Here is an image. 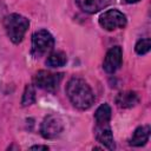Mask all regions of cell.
I'll use <instances>...</instances> for the list:
<instances>
[{
	"instance_id": "cell-1",
	"label": "cell",
	"mask_w": 151,
	"mask_h": 151,
	"mask_svg": "<svg viewBox=\"0 0 151 151\" xmlns=\"http://www.w3.org/2000/svg\"><path fill=\"white\" fill-rule=\"evenodd\" d=\"M70 101L79 110H87L94 103V94L90 85L81 78H71L66 86Z\"/></svg>"
},
{
	"instance_id": "cell-2",
	"label": "cell",
	"mask_w": 151,
	"mask_h": 151,
	"mask_svg": "<svg viewBox=\"0 0 151 151\" xmlns=\"http://www.w3.org/2000/svg\"><path fill=\"white\" fill-rule=\"evenodd\" d=\"M28 26H29L28 19L17 13L9 14L5 19V28L7 35L14 44H19L22 41Z\"/></svg>"
},
{
	"instance_id": "cell-3",
	"label": "cell",
	"mask_w": 151,
	"mask_h": 151,
	"mask_svg": "<svg viewBox=\"0 0 151 151\" xmlns=\"http://www.w3.org/2000/svg\"><path fill=\"white\" fill-rule=\"evenodd\" d=\"M54 46L52 34L46 29L37 31L32 37V53L35 58H40L50 52Z\"/></svg>"
},
{
	"instance_id": "cell-4",
	"label": "cell",
	"mask_w": 151,
	"mask_h": 151,
	"mask_svg": "<svg viewBox=\"0 0 151 151\" xmlns=\"http://www.w3.org/2000/svg\"><path fill=\"white\" fill-rule=\"evenodd\" d=\"M99 24L106 31L123 28L126 25V17L118 9H109L100 15Z\"/></svg>"
},
{
	"instance_id": "cell-5",
	"label": "cell",
	"mask_w": 151,
	"mask_h": 151,
	"mask_svg": "<svg viewBox=\"0 0 151 151\" xmlns=\"http://www.w3.org/2000/svg\"><path fill=\"white\" fill-rule=\"evenodd\" d=\"M63 129H64V124L60 117L55 114H50L42 120L40 126V132L44 138L52 139L59 136L63 132Z\"/></svg>"
},
{
	"instance_id": "cell-6",
	"label": "cell",
	"mask_w": 151,
	"mask_h": 151,
	"mask_svg": "<svg viewBox=\"0 0 151 151\" xmlns=\"http://www.w3.org/2000/svg\"><path fill=\"white\" fill-rule=\"evenodd\" d=\"M63 79L61 73H52L48 71H39L35 74V85L46 91H55Z\"/></svg>"
},
{
	"instance_id": "cell-7",
	"label": "cell",
	"mask_w": 151,
	"mask_h": 151,
	"mask_svg": "<svg viewBox=\"0 0 151 151\" xmlns=\"http://www.w3.org/2000/svg\"><path fill=\"white\" fill-rule=\"evenodd\" d=\"M122 57H123V51L119 46L111 47L104 58V63H103L104 70L107 73H114L122 65Z\"/></svg>"
},
{
	"instance_id": "cell-8",
	"label": "cell",
	"mask_w": 151,
	"mask_h": 151,
	"mask_svg": "<svg viewBox=\"0 0 151 151\" xmlns=\"http://www.w3.org/2000/svg\"><path fill=\"white\" fill-rule=\"evenodd\" d=\"M76 1L81 11L90 14L99 12L110 4V0H76Z\"/></svg>"
},
{
	"instance_id": "cell-9",
	"label": "cell",
	"mask_w": 151,
	"mask_h": 151,
	"mask_svg": "<svg viewBox=\"0 0 151 151\" xmlns=\"http://www.w3.org/2000/svg\"><path fill=\"white\" fill-rule=\"evenodd\" d=\"M96 137H97V140L99 143H101L105 147H107L109 150H113L116 147L114 140H113V136H112V132H111V129L107 125L97 126Z\"/></svg>"
},
{
	"instance_id": "cell-10",
	"label": "cell",
	"mask_w": 151,
	"mask_h": 151,
	"mask_svg": "<svg viewBox=\"0 0 151 151\" xmlns=\"http://www.w3.org/2000/svg\"><path fill=\"white\" fill-rule=\"evenodd\" d=\"M139 101V97L136 92L133 91H126V92H122L116 97V104L119 107L123 109H129L134 106L136 104H138Z\"/></svg>"
},
{
	"instance_id": "cell-11",
	"label": "cell",
	"mask_w": 151,
	"mask_h": 151,
	"mask_svg": "<svg viewBox=\"0 0 151 151\" xmlns=\"http://www.w3.org/2000/svg\"><path fill=\"white\" fill-rule=\"evenodd\" d=\"M149 137H150V126L149 125L139 126L133 132V136L130 139V144L132 146H142L146 144V142L149 140Z\"/></svg>"
},
{
	"instance_id": "cell-12",
	"label": "cell",
	"mask_w": 151,
	"mask_h": 151,
	"mask_svg": "<svg viewBox=\"0 0 151 151\" xmlns=\"http://www.w3.org/2000/svg\"><path fill=\"white\" fill-rule=\"evenodd\" d=\"M94 119L97 123V126H104L107 125L111 119V107L109 104H101L94 113Z\"/></svg>"
},
{
	"instance_id": "cell-13",
	"label": "cell",
	"mask_w": 151,
	"mask_h": 151,
	"mask_svg": "<svg viewBox=\"0 0 151 151\" xmlns=\"http://www.w3.org/2000/svg\"><path fill=\"white\" fill-rule=\"evenodd\" d=\"M66 61H67L66 54L61 51H57L48 55L46 60V65L50 67H61L66 64Z\"/></svg>"
},
{
	"instance_id": "cell-14",
	"label": "cell",
	"mask_w": 151,
	"mask_h": 151,
	"mask_svg": "<svg viewBox=\"0 0 151 151\" xmlns=\"http://www.w3.org/2000/svg\"><path fill=\"white\" fill-rule=\"evenodd\" d=\"M35 101V91L34 87L32 85H27L25 88V92L22 94V99H21V104L22 106H27L31 105Z\"/></svg>"
},
{
	"instance_id": "cell-15",
	"label": "cell",
	"mask_w": 151,
	"mask_h": 151,
	"mask_svg": "<svg viewBox=\"0 0 151 151\" xmlns=\"http://www.w3.org/2000/svg\"><path fill=\"white\" fill-rule=\"evenodd\" d=\"M136 52L138 54H145L150 51L151 48V40L149 38H145V39H140L137 44H136Z\"/></svg>"
},
{
	"instance_id": "cell-16",
	"label": "cell",
	"mask_w": 151,
	"mask_h": 151,
	"mask_svg": "<svg viewBox=\"0 0 151 151\" xmlns=\"http://www.w3.org/2000/svg\"><path fill=\"white\" fill-rule=\"evenodd\" d=\"M31 150H48V147L45 145H35V146H32Z\"/></svg>"
},
{
	"instance_id": "cell-17",
	"label": "cell",
	"mask_w": 151,
	"mask_h": 151,
	"mask_svg": "<svg viewBox=\"0 0 151 151\" xmlns=\"http://www.w3.org/2000/svg\"><path fill=\"white\" fill-rule=\"evenodd\" d=\"M127 4H134V2H137V1H139V0H125Z\"/></svg>"
}]
</instances>
